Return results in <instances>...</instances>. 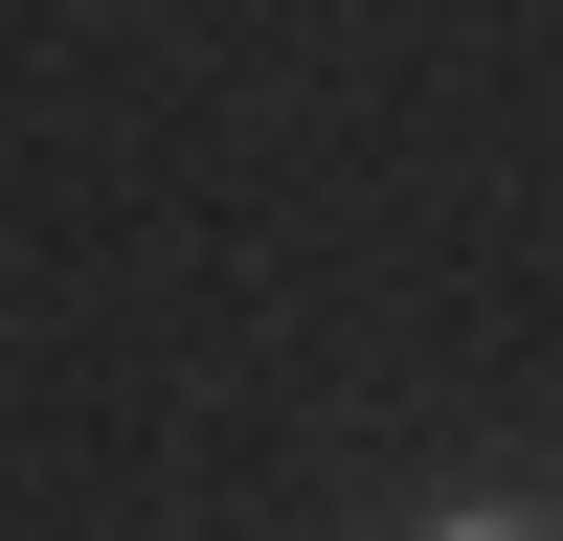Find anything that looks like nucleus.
I'll list each match as a JSON object with an SVG mask.
<instances>
[{"label":"nucleus","instance_id":"obj_1","mask_svg":"<svg viewBox=\"0 0 563 541\" xmlns=\"http://www.w3.org/2000/svg\"><path fill=\"white\" fill-rule=\"evenodd\" d=\"M429 541H563V519H541V496H451Z\"/></svg>","mask_w":563,"mask_h":541}]
</instances>
